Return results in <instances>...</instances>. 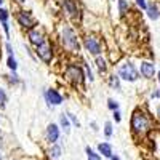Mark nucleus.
I'll return each mask as SVG.
<instances>
[{
	"label": "nucleus",
	"instance_id": "18",
	"mask_svg": "<svg viewBox=\"0 0 160 160\" xmlns=\"http://www.w3.org/2000/svg\"><path fill=\"white\" fill-rule=\"evenodd\" d=\"M59 123H61V127L64 128V131H68L69 133V130H71V122H69V117L68 115H61L59 117Z\"/></svg>",
	"mask_w": 160,
	"mask_h": 160
},
{
	"label": "nucleus",
	"instance_id": "8",
	"mask_svg": "<svg viewBox=\"0 0 160 160\" xmlns=\"http://www.w3.org/2000/svg\"><path fill=\"white\" fill-rule=\"evenodd\" d=\"M43 96H45V101H47L48 106H59L62 102V96L59 95L56 90H53V88L47 90L43 93Z\"/></svg>",
	"mask_w": 160,
	"mask_h": 160
},
{
	"label": "nucleus",
	"instance_id": "7",
	"mask_svg": "<svg viewBox=\"0 0 160 160\" xmlns=\"http://www.w3.org/2000/svg\"><path fill=\"white\" fill-rule=\"evenodd\" d=\"M16 19H18L19 26H21V28H24V29H29L31 31V29H34V26H35V19L31 16V13H28V11H19Z\"/></svg>",
	"mask_w": 160,
	"mask_h": 160
},
{
	"label": "nucleus",
	"instance_id": "32",
	"mask_svg": "<svg viewBox=\"0 0 160 160\" xmlns=\"http://www.w3.org/2000/svg\"><path fill=\"white\" fill-rule=\"evenodd\" d=\"M157 115L160 117V106H158V108H157Z\"/></svg>",
	"mask_w": 160,
	"mask_h": 160
},
{
	"label": "nucleus",
	"instance_id": "26",
	"mask_svg": "<svg viewBox=\"0 0 160 160\" xmlns=\"http://www.w3.org/2000/svg\"><path fill=\"white\" fill-rule=\"evenodd\" d=\"M136 5L141 10H148V3H146V0H136Z\"/></svg>",
	"mask_w": 160,
	"mask_h": 160
},
{
	"label": "nucleus",
	"instance_id": "5",
	"mask_svg": "<svg viewBox=\"0 0 160 160\" xmlns=\"http://www.w3.org/2000/svg\"><path fill=\"white\" fill-rule=\"evenodd\" d=\"M37 55H38V58L42 59L43 62H47V64L51 62V58H53V47H51V43H50V40L45 38L43 42L37 47Z\"/></svg>",
	"mask_w": 160,
	"mask_h": 160
},
{
	"label": "nucleus",
	"instance_id": "10",
	"mask_svg": "<svg viewBox=\"0 0 160 160\" xmlns=\"http://www.w3.org/2000/svg\"><path fill=\"white\" fill-rule=\"evenodd\" d=\"M28 38H29V42H31L32 45H35V47H38V45L45 40L43 34L40 32L38 29H31V31L28 32Z\"/></svg>",
	"mask_w": 160,
	"mask_h": 160
},
{
	"label": "nucleus",
	"instance_id": "3",
	"mask_svg": "<svg viewBox=\"0 0 160 160\" xmlns=\"http://www.w3.org/2000/svg\"><path fill=\"white\" fill-rule=\"evenodd\" d=\"M62 43H64L66 48H69L72 51H78V48H80L77 35H75V32L71 28H64L62 29Z\"/></svg>",
	"mask_w": 160,
	"mask_h": 160
},
{
	"label": "nucleus",
	"instance_id": "29",
	"mask_svg": "<svg viewBox=\"0 0 160 160\" xmlns=\"http://www.w3.org/2000/svg\"><path fill=\"white\" fill-rule=\"evenodd\" d=\"M114 118H115V122H120V120H122V117H120V112H118V111L114 112Z\"/></svg>",
	"mask_w": 160,
	"mask_h": 160
},
{
	"label": "nucleus",
	"instance_id": "15",
	"mask_svg": "<svg viewBox=\"0 0 160 160\" xmlns=\"http://www.w3.org/2000/svg\"><path fill=\"white\" fill-rule=\"evenodd\" d=\"M148 16L151 18V19H158V16H160V13H158V8H157V5L155 3H149L148 5Z\"/></svg>",
	"mask_w": 160,
	"mask_h": 160
},
{
	"label": "nucleus",
	"instance_id": "9",
	"mask_svg": "<svg viewBox=\"0 0 160 160\" xmlns=\"http://www.w3.org/2000/svg\"><path fill=\"white\" fill-rule=\"evenodd\" d=\"M58 139H59V128H58V125L50 123L48 128H47V141L51 142V144H55Z\"/></svg>",
	"mask_w": 160,
	"mask_h": 160
},
{
	"label": "nucleus",
	"instance_id": "35",
	"mask_svg": "<svg viewBox=\"0 0 160 160\" xmlns=\"http://www.w3.org/2000/svg\"><path fill=\"white\" fill-rule=\"evenodd\" d=\"M2 3H3V0H0V5H2Z\"/></svg>",
	"mask_w": 160,
	"mask_h": 160
},
{
	"label": "nucleus",
	"instance_id": "23",
	"mask_svg": "<svg viewBox=\"0 0 160 160\" xmlns=\"http://www.w3.org/2000/svg\"><path fill=\"white\" fill-rule=\"evenodd\" d=\"M104 135L108 138L112 136V123L111 122H106V125H104Z\"/></svg>",
	"mask_w": 160,
	"mask_h": 160
},
{
	"label": "nucleus",
	"instance_id": "22",
	"mask_svg": "<svg viewBox=\"0 0 160 160\" xmlns=\"http://www.w3.org/2000/svg\"><path fill=\"white\" fill-rule=\"evenodd\" d=\"M7 64H8V68L15 72L16 69H18V62H16V59L13 58V56H8V61H7Z\"/></svg>",
	"mask_w": 160,
	"mask_h": 160
},
{
	"label": "nucleus",
	"instance_id": "31",
	"mask_svg": "<svg viewBox=\"0 0 160 160\" xmlns=\"http://www.w3.org/2000/svg\"><path fill=\"white\" fill-rule=\"evenodd\" d=\"M111 158H112V160H120V158H118V157H117V155H112V157H111Z\"/></svg>",
	"mask_w": 160,
	"mask_h": 160
},
{
	"label": "nucleus",
	"instance_id": "19",
	"mask_svg": "<svg viewBox=\"0 0 160 160\" xmlns=\"http://www.w3.org/2000/svg\"><path fill=\"white\" fill-rule=\"evenodd\" d=\"M50 157L51 158H59L61 157V148L58 144H53L50 148Z\"/></svg>",
	"mask_w": 160,
	"mask_h": 160
},
{
	"label": "nucleus",
	"instance_id": "16",
	"mask_svg": "<svg viewBox=\"0 0 160 160\" xmlns=\"http://www.w3.org/2000/svg\"><path fill=\"white\" fill-rule=\"evenodd\" d=\"M96 68L99 72H106V69H108V62L102 56H96Z\"/></svg>",
	"mask_w": 160,
	"mask_h": 160
},
{
	"label": "nucleus",
	"instance_id": "13",
	"mask_svg": "<svg viewBox=\"0 0 160 160\" xmlns=\"http://www.w3.org/2000/svg\"><path fill=\"white\" fill-rule=\"evenodd\" d=\"M0 22H2L3 26V31L7 34V37L10 35V28H8V11L3 10V8H0Z\"/></svg>",
	"mask_w": 160,
	"mask_h": 160
},
{
	"label": "nucleus",
	"instance_id": "4",
	"mask_svg": "<svg viewBox=\"0 0 160 160\" xmlns=\"http://www.w3.org/2000/svg\"><path fill=\"white\" fill-rule=\"evenodd\" d=\"M66 78L71 80L74 85H82L83 83V78H85V74L83 71L78 68L75 64H71L68 69H66Z\"/></svg>",
	"mask_w": 160,
	"mask_h": 160
},
{
	"label": "nucleus",
	"instance_id": "2",
	"mask_svg": "<svg viewBox=\"0 0 160 160\" xmlns=\"http://www.w3.org/2000/svg\"><path fill=\"white\" fill-rule=\"evenodd\" d=\"M118 77L125 80V82H136L139 78V72L136 71V68L133 66V62L127 61L118 68Z\"/></svg>",
	"mask_w": 160,
	"mask_h": 160
},
{
	"label": "nucleus",
	"instance_id": "17",
	"mask_svg": "<svg viewBox=\"0 0 160 160\" xmlns=\"http://www.w3.org/2000/svg\"><path fill=\"white\" fill-rule=\"evenodd\" d=\"M128 10H130V5H128L127 0H118V13H120V15H122V16L127 15Z\"/></svg>",
	"mask_w": 160,
	"mask_h": 160
},
{
	"label": "nucleus",
	"instance_id": "1",
	"mask_svg": "<svg viewBox=\"0 0 160 160\" xmlns=\"http://www.w3.org/2000/svg\"><path fill=\"white\" fill-rule=\"evenodd\" d=\"M131 131L135 133V135H139V136H144L146 133L151 130V122L148 115H146L142 111L136 109L131 115Z\"/></svg>",
	"mask_w": 160,
	"mask_h": 160
},
{
	"label": "nucleus",
	"instance_id": "12",
	"mask_svg": "<svg viewBox=\"0 0 160 160\" xmlns=\"http://www.w3.org/2000/svg\"><path fill=\"white\" fill-rule=\"evenodd\" d=\"M62 8L71 18H77L78 16V8H77V5L72 2V0H62Z\"/></svg>",
	"mask_w": 160,
	"mask_h": 160
},
{
	"label": "nucleus",
	"instance_id": "28",
	"mask_svg": "<svg viewBox=\"0 0 160 160\" xmlns=\"http://www.w3.org/2000/svg\"><path fill=\"white\" fill-rule=\"evenodd\" d=\"M85 72H87V78H90V82H93V74H91V71L87 64H85Z\"/></svg>",
	"mask_w": 160,
	"mask_h": 160
},
{
	"label": "nucleus",
	"instance_id": "25",
	"mask_svg": "<svg viewBox=\"0 0 160 160\" xmlns=\"http://www.w3.org/2000/svg\"><path fill=\"white\" fill-rule=\"evenodd\" d=\"M7 102V95H5V90L0 88V106H3Z\"/></svg>",
	"mask_w": 160,
	"mask_h": 160
},
{
	"label": "nucleus",
	"instance_id": "34",
	"mask_svg": "<svg viewBox=\"0 0 160 160\" xmlns=\"http://www.w3.org/2000/svg\"><path fill=\"white\" fill-rule=\"evenodd\" d=\"M18 2H21V3H24V2H26V0H18Z\"/></svg>",
	"mask_w": 160,
	"mask_h": 160
},
{
	"label": "nucleus",
	"instance_id": "6",
	"mask_svg": "<svg viewBox=\"0 0 160 160\" xmlns=\"http://www.w3.org/2000/svg\"><path fill=\"white\" fill-rule=\"evenodd\" d=\"M83 47L87 48L88 53H91V55H95V56H99V53H101V43H99V40L95 35H88L83 40Z\"/></svg>",
	"mask_w": 160,
	"mask_h": 160
},
{
	"label": "nucleus",
	"instance_id": "20",
	"mask_svg": "<svg viewBox=\"0 0 160 160\" xmlns=\"http://www.w3.org/2000/svg\"><path fill=\"white\" fill-rule=\"evenodd\" d=\"M109 85H111L112 88H115V90L120 91V77H118V75H112V77L109 78Z\"/></svg>",
	"mask_w": 160,
	"mask_h": 160
},
{
	"label": "nucleus",
	"instance_id": "21",
	"mask_svg": "<svg viewBox=\"0 0 160 160\" xmlns=\"http://www.w3.org/2000/svg\"><path fill=\"white\" fill-rule=\"evenodd\" d=\"M85 152H87V157H88V160H101L99 154H96V152L93 151L91 148H87V149H85Z\"/></svg>",
	"mask_w": 160,
	"mask_h": 160
},
{
	"label": "nucleus",
	"instance_id": "14",
	"mask_svg": "<svg viewBox=\"0 0 160 160\" xmlns=\"http://www.w3.org/2000/svg\"><path fill=\"white\" fill-rule=\"evenodd\" d=\"M98 151H99V154H102L104 157H108V158L112 157V148H111V144H108V142H101L98 146Z\"/></svg>",
	"mask_w": 160,
	"mask_h": 160
},
{
	"label": "nucleus",
	"instance_id": "30",
	"mask_svg": "<svg viewBox=\"0 0 160 160\" xmlns=\"http://www.w3.org/2000/svg\"><path fill=\"white\" fill-rule=\"evenodd\" d=\"M151 96H152V98H160V90H158V91H154Z\"/></svg>",
	"mask_w": 160,
	"mask_h": 160
},
{
	"label": "nucleus",
	"instance_id": "24",
	"mask_svg": "<svg viewBox=\"0 0 160 160\" xmlns=\"http://www.w3.org/2000/svg\"><path fill=\"white\" fill-rule=\"evenodd\" d=\"M108 108H109L112 112H115V111H118V102L114 101V99H108Z\"/></svg>",
	"mask_w": 160,
	"mask_h": 160
},
{
	"label": "nucleus",
	"instance_id": "27",
	"mask_svg": "<svg viewBox=\"0 0 160 160\" xmlns=\"http://www.w3.org/2000/svg\"><path fill=\"white\" fill-rule=\"evenodd\" d=\"M68 117H69V120H71V122H72L75 127H80V122H78V120H77V118H75L72 114H68Z\"/></svg>",
	"mask_w": 160,
	"mask_h": 160
},
{
	"label": "nucleus",
	"instance_id": "11",
	"mask_svg": "<svg viewBox=\"0 0 160 160\" xmlns=\"http://www.w3.org/2000/svg\"><path fill=\"white\" fill-rule=\"evenodd\" d=\"M141 75L146 78H152L155 75V66L149 61H142L141 62Z\"/></svg>",
	"mask_w": 160,
	"mask_h": 160
},
{
	"label": "nucleus",
	"instance_id": "33",
	"mask_svg": "<svg viewBox=\"0 0 160 160\" xmlns=\"http://www.w3.org/2000/svg\"><path fill=\"white\" fill-rule=\"evenodd\" d=\"M157 78H158V83H160V72L157 74Z\"/></svg>",
	"mask_w": 160,
	"mask_h": 160
}]
</instances>
